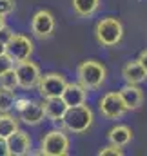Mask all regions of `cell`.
I'll return each mask as SVG.
<instances>
[{
	"label": "cell",
	"mask_w": 147,
	"mask_h": 156,
	"mask_svg": "<svg viewBox=\"0 0 147 156\" xmlns=\"http://www.w3.org/2000/svg\"><path fill=\"white\" fill-rule=\"evenodd\" d=\"M76 76L85 89H98L106 82L107 71L106 66L98 60H84L76 67Z\"/></svg>",
	"instance_id": "obj_1"
},
{
	"label": "cell",
	"mask_w": 147,
	"mask_h": 156,
	"mask_svg": "<svg viewBox=\"0 0 147 156\" xmlns=\"http://www.w3.org/2000/svg\"><path fill=\"white\" fill-rule=\"evenodd\" d=\"M64 120V127L74 133V134H80V133H85L91 125H93V111L89 105L85 104H80V105H73V107H67L66 115L62 116Z\"/></svg>",
	"instance_id": "obj_2"
},
{
	"label": "cell",
	"mask_w": 147,
	"mask_h": 156,
	"mask_svg": "<svg viewBox=\"0 0 147 156\" xmlns=\"http://www.w3.org/2000/svg\"><path fill=\"white\" fill-rule=\"evenodd\" d=\"M95 37L96 42L104 47H114L116 44H120V40L124 37V26L118 18L114 16H106L102 20L96 22L95 27Z\"/></svg>",
	"instance_id": "obj_3"
},
{
	"label": "cell",
	"mask_w": 147,
	"mask_h": 156,
	"mask_svg": "<svg viewBox=\"0 0 147 156\" xmlns=\"http://www.w3.org/2000/svg\"><path fill=\"white\" fill-rule=\"evenodd\" d=\"M69 153V138L64 131L53 129L49 131L40 144V154L45 156H66Z\"/></svg>",
	"instance_id": "obj_4"
},
{
	"label": "cell",
	"mask_w": 147,
	"mask_h": 156,
	"mask_svg": "<svg viewBox=\"0 0 147 156\" xmlns=\"http://www.w3.org/2000/svg\"><path fill=\"white\" fill-rule=\"evenodd\" d=\"M15 73H16V78H18V87H22V89H26V91L37 87L38 80L42 76V75H40V67H38L35 62H31L29 58L16 62Z\"/></svg>",
	"instance_id": "obj_5"
},
{
	"label": "cell",
	"mask_w": 147,
	"mask_h": 156,
	"mask_svg": "<svg viewBox=\"0 0 147 156\" xmlns=\"http://www.w3.org/2000/svg\"><path fill=\"white\" fill-rule=\"evenodd\" d=\"M98 109H100L102 116L109 118V120H118V118H122L127 113V107H125V104H124L118 91L116 93L111 91L107 94H104L102 100L98 102Z\"/></svg>",
	"instance_id": "obj_6"
},
{
	"label": "cell",
	"mask_w": 147,
	"mask_h": 156,
	"mask_svg": "<svg viewBox=\"0 0 147 156\" xmlns=\"http://www.w3.org/2000/svg\"><path fill=\"white\" fill-rule=\"evenodd\" d=\"M66 76L60 73H47L38 80V93L42 98L49 96H62V91L66 89Z\"/></svg>",
	"instance_id": "obj_7"
},
{
	"label": "cell",
	"mask_w": 147,
	"mask_h": 156,
	"mask_svg": "<svg viewBox=\"0 0 147 156\" xmlns=\"http://www.w3.org/2000/svg\"><path fill=\"white\" fill-rule=\"evenodd\" d=\"M33 40L26 35H13L11 40L5 44V53L13 58V62H20L31 56L33 53Z\"/></svg>",
	"instance_id": "obj_8"
},
{
	"label": "cell",
	"mask_w": 147,
	"mask_h": 156,
	"mask_svg": "<svg viewBox=\"0 0 147 156\" xmlns=\"http://www.w3.org/2000/svg\"><path fill=\"white\" fill-rule=\"evenodd\" d=\"M31 31L37 38H49L55 31V16L47 9H40L33 15L31 20Z\"/></svg>",
	"instance_id": "obj_9"
},
{
	"label": "cell",
	"mask_w": 147,
	"mask_h": 156,
	"mask_svg": "<svg viewBox=\"0 0 147 156\" xmlns=\"http://www.w3.org/2000/svg\"><path fill=\"white\" fill-rule=\"evenodd\" d=\"M5 144H7V151L11 156H26L31 153V138L29 134H26L20 129L9 134L5 138Z\"/></svg>",
	"instance_id": "obj_10"
},
{
	"label": "cell",
	"mask_w": 147,
	"mask_h": 156,
	"mask_svg": "<svg viewBox=\"0 0 147 156\" xmlns=\"http://www.w3.org/2000/svg\"><path fill=\"white\" fill-rule=\"evenodd\" d=\"M118 93H120L127 111H136L144 104V91L138 87V83H125Z\"/></svg>",
	"instance_id": "obj_11"
},
{
	"label": "cell",
	"mask_w": 147,
	"mask_h": 156,
	"mask_svg": "<svg viewBox=\"0 0 147 156\" xmlns=\"http://www.w3.org/2000/svg\"><path fill=\"white\" fill-rule=\"evenodd\" d=\"M85 98H87V89H85L80 82L66 83V89L62 91V100L66 102L67 107L85 104Z\"/></svg>",
	"instance_id": "obj_12"
},
{
	"label": "cell",
	"mask_w": 147,
	"mask_h": 156,
	"mask_svg": "<svg viewBox=\"0 0 147 156\" xmlns=\"http://www.w3.org/2000/svg\"><path fill=\"white\" fill-rule=\"evenodd\" d=\"M45 118V111H44V104L40 102H29L22 111H20V120L26 125H38L42 123Z\"/></svg>",
	"instance_id": "obj_13"
},
{
	"label": "cell",
	"mask_w": 147,
	"mask_h": 156,
	"mask_svg": "<svg viewBox=\"0 0 147 156\" xmlns=\"http://www.w3.org/2000/svg\"><path fill=\"white\" fill-rule=\"evenodd\" d=\"M122 76L125 80V83H140L147 78V73L138 60H129L122 67Z\"/></svg>",
	"instance_id": "obj_14"
},
{
	"label": "cell",
	"mask_w": 147,
	"mask_h": 156,
	"mask_svg": "<svg viewBox=\"0 0 147 156\" xmlns=\"http://www.w3.org/2000/svg\"><path fill=\"white\" fill-rule=\"evenodd\" d=\"M44 111H45V118L53 122V120H60L66 115L67 105L62 100V96H49V98H44Z\"/></svg>",
	"instance_id": "obj_15"
},
{
	"label": "cell",
	"mask_w": 147,
	"mask_h": 156,
	"mask_svg": "<svg viewBox=\"0 0 147 156\" xmlns=\"http://www.w3.org/2000/svg\"><path fill=\"white\" fill-rule=\"evenodd\" d=\"M107 138H109L111 144L124 147V145H127L133 140V131L127 125H114L109 133H107Z\"/></svg>",
	"instance_id": "obj_16"
},
{
	"label": "cell",
	"mask_w": 147,
	"mask_h": 156,
	"mask_svg": "<svg viewBox=\"0 0 147 156\" xmlns=\"http://www.w3.org/2000/svg\"><path fill=\"white\" fill-rule=\"evenodd\" d=\"M71 5H73V11L78 16L89 18L98 11L100 0H71Z\"/></svg>",
	"instance_id": "obj_17"
},
{
	"label": "cell",
	"mask_w": 147,
	"mask_h": 156,
	"mask_svg": "<svg viewBox=\"0 0 147 156\" xmlns=\"http://www.w3.org/2000/svg\"><path fill=\"white\" fill-rule=\"evenodd\" d=\"M18 129V120L11 116L9 113H0V136L7 138L9 134H13Z\"/></svg>",
	"instance_id": "obj_18"
},
{
	"label": "cell",
	"mask_w": 147,
	"mask_h": 156,
	"mask_svg": "<svg viewBox=\"0 0 147 156\" xmlns=\"http://www.w3.org/2000/svg\"><path fill=\"white\" fill-rule=\"evenodd\" d=\"M15 98H16L15 91L0 85V113H9L15 107Z\"/></svg>",
	"instance_id": "obj_19"
},
{
	"label": "cell",
	"mask_w": 147,
	"mask_h": 156,
	"mask_svg": "<svg viewBox=\"0 0 147 156\" xmlns=\"http://www.w3.org/2000/svg\"><path fill=\"white\" fill-rule=\"evenodd\" d=\"M0 85L5 87V89H11V91H15L18 87V78H16V73H15V67L0 75Z\"/></svg>",
	"instance_id": "obj_20"
},
{
	"label": "cell",
	"mask_w": 147,
	"mask_h": 156,
	"mask_svg": "<svg viewBox=\"0 0 147 156\" xmlns=\"http://www.w3.org/2000/svg\"><path fill=\"white\" fill-rule=\"evenodd\" d=\"M98 154L100 156H122L124 154V151H122L120 145L111 144V145H107V147H102V149L98 151Z\"/></svg>",
	"instance_id": "obj_21"
},
{
	"label": "cell",
	"mask_w": 147,
	"mask_h": 156,
	"mask_svg": "<svg viewBox=\"0 0 147 156\" xmlns=\"http://www.w3.org/2000/svg\"><path fill=\"white\" fill-rule=\"evenodd\" d=\"M13 67H15V62H13V58L9 55L7 53L0 55V75L5 73V71H9V69H13Z\"/></svg>",
	"instance_id": "obj_22"
},
{
	"label": "cell",
	"mask_w": 147,
	"mask_h": 156,
	"mask_svg": "<svg viewBox=\"0 0 147 156\" xmlns=\"http://www.w3.org/2000/svg\"><path fill=\"white\" fill-rule=\"evenodd\" d=\"M16 7V2L15 0H0V15L5 16V15H11Z\"/></svg>",
	"instance_id": "obj_23"
},
{
	"label": "cell",
	"mask_w": 147,
	"mask_h": 156,
	"mask_svg": "<svg viewBox=\"0 0 147 156\" xmlns=\"http://www.w3.org/2000/svg\"><path fill=\"white\" fill-rule=\"evenodd\" d=\"M15 33L7 27V26H4V27H0V42L2 44H7L9 40H11V37H13Z\"/></svg>",
	"instance_id": "obj_24"
},
{
	"label": "cell",
	"mask_w": 147,
	"mask_h": 156,
	"mask_svg": "<svg viewBox=\"0 0 147 156\" xmlns=\"http://www.w3.org/2000/svg\"><path fill=\"white\" fill-rule=\"evenodd\" d=\"M29 102H31L29 98H18V96H16V98H15V109L20 113V111H22V109L29 104Z\"/></svg>",
	"instance_id": "obj_25"
},
{
	"label": "cell",
	"mask_w": 147,
	"mask_h": 156,
	"mask_svg": "<svg viewBox=\"0 0 147 156\" xmlns=\"http://www.w3.org/2000/svg\"><path fill=\"white\" fill-rule=\"evenodd\" d=\"M138 62L142 64V67L145 69V73H147V49H144V51L140 53V56H138Z\"/></svg>",
	"instance_id": "obj_26"
},
{
	"label": "cell",
	"mask_w": 147,
	"mask_h": 156,
	"mask_svg": "<svg viewBox=\"0 0 147 156\" xmlns=\"http://www.w3.org/2000/svg\"><path fill=\"white\" fill-rule=\"evenodd\" d=\"M9 151H7V144H5V138L0 136V156H7Z\"/></svg>",
	"instance_id": "obj_27"
},
{
	"label": "cell",
	"mask_w": 147,
	"mask_h": 156,
	"mask_svg": "<svg viewBox=\"0 0 147 156\" xmlns=\"http://www.w3.org/2000/svg\"><path fill=\"white\" fill-rule=\"evenodd\" d=\"M4 53H5V44L0 42V55H4Z\"/></svg>",
	"instance_id": "obj_28"
},
{
	"label": "cell",
	"mask_w": 147,
	"mask_h": 156,
	"mask_svg": "<svg viewBox=\"0 0 147 156\" xmlns=\"http://www.w3.org/2000/svg\"><path fill=\"white\" fill-rule=\"evenodd\" d=\"M4 26H5V20H4V16L0 15V27H4Z\"/></svg>",
	"instance_id": "obj_29"
}]
</instances>
